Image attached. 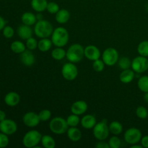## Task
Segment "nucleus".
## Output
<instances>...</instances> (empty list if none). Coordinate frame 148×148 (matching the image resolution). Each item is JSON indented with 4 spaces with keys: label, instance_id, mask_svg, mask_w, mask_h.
I'll return each mask as SVG.
<instances>
[{
    "label": "nucleus",
    "instance_id": "2eb2a0df",
    "mask_svg": "<svg viewBox=\"0 0 148 148\" xmlns=\"http://www.w3.org/2000/svg\"><path fill=\"white\" fill-rule=\"evenodd\" d=\"M32 51H33L27 49V50H25L20 54V62L25 66H31L36 62V56H35V54Z\"/></svg>",
    "mask_w": 148,
    "mask_h": 148
},
{
    "label": "nucleus",
    "instance_id": "c03bdc74",
    "mask_svg": "<svg viewBox=\"0 0 148 148\" xmlns=\"http://www.w3.org/2000/svg\"><path fill=\"white\" fill-rule=\"evenodd\" d=\"M6 119V114L4 111L0 110V121H3Z\"/></svg>",
    "mask_w": 148,
    "mask_h": 148
},
{
    "label": "nucleus",
    "instance_id": "e433bc0d",
    "mask_svg": "<svg viewBox=\"0 0 148 148\" xmlns=\"http://www.w3.org/2000/svg\"><path fill=\"white\" fill-rule=\"evenodd\" d=\"M108 145L111 148H119L121 145V140L117 135H114L109 139Z\"/></svg>",
    "mask_w": 148,
    "mask_h": 148
},
{
    "label": "nucleus",
    "instance_id": "ddd939ff",
    "mask_svg": "<svg viewBox=\"0 0 148 148\" xmlns=\"http://www.w3.org/2000/svg\"><path fill=\"white\" fill-rule=\"evenodd\" d=\"M88 103H86V101L79 100V101H75V102H74L72 104L70 108V111L71 112H72V114L80 116L85 114L86 111H88Z\"/></svg>",
    "mask_w": 148,
    "mask_h": 148
},
{
    "label": "nucleus",
    "instance_id": "dca6fc26",
    "mask_svg": "<svg viewBox=\"0 0 148 148\" xmlns=\"http://www.w3.org/2000/svg\"><path fill=\"white\" fill-rule=\"evenodd\" d=\"M17 35L20 38L26 40L30 37H33V30L30 26L23 24L17 28Z\"/></svg>",
    "mask_w": 148,
    "mask_h": 148
},
{
    "label": "nucleus",
    "instance_id": "412c9836",
    "mask_svg": "<svg viewBox=\"0 0 148 148\" xmlns=\"http://www.w3.org/2000/svg\"><path fill=\"white\" fill-rule=\"evenodd\" d=\"M67 137L72 142H78L82 138V132L77 127H71L66 131Z\"/></svg>",
    "mask_w": 148,
    "mask_h": 148
},
{
    "label": "nucleus",
    "instance_id": "79ce46f5",
    "mask_svg": "<svg viewBox=\"0 0 148 148\" xmlns=\"http://www.w3.org/2000/svg\"><path fill=\"white\" fill-rule=\"evenodd\" d=\"M140 143L143 147L148 148V135H145L142 137Z\"/></svg>",
    "mask_w": 148,
    "mask_h": 148
},
{
    "label": "nucleus",
    "instance_id": "39448f33",
    "mask_svg": "<svg viewBox=\"0 0 148 148\" xmlns=\"http://www.w3.org/2000/svg\"><path fill=\"white\" fill-rule=\"evenodd\" d=\"M42 134L37 130H30L23 138V145L27 148H36L41 141Z\"/></svg>",
    "mask_w": 148,
    "mask_h": 148
},
{
    "label": "nucleus",
    "instance_id": "a211bd4d",
    "mask_svg": "<svg viewBox=\"0 0 148 148\" xmlns=\"http://www.w3.org/2000/svg\"><path fill=\"white\" fill-rule=\"evenodd\" d=\"M20 101V96L17 92H10L4 97V103L8 106L14 107L18 105Z\"/></svg>",
    "mask_w": 148,
    "mask_h": 148
},
{
    "label": "nucleus",
    "instance_id": "f8f14e48",
    "mask_svg": "<svg viewBox=\"0 0 148 148\" xmlns=\"http://www.w3.org/2000/svg\"><path fill=\"white\" fill-rule=\"evenodd\" d=\"M23 121L26 127L33 128L38 125L40 120L38 114L33 111H29L24 114L23 117Z\"/></svg>",
    "mask_w": 148,
    "mask_h": 148
},
{
    "label": "nucleus",
    "instance_id": "20e7f679",
    "mask_svg": "<svg viewBox=\"0 0 148 148\" xmlns=\"http://www.w3.org/2000/svg\"><path fill=\"white\" fill-rule=\"evenodd\" d=\"M66 120L61 116L51 119L49 122V129L55 134H62L66 133L69 129Z\"/></svg>",
    "mask_w": 148,
    "mask_h": 148
},
{
    "label": "nucleus",
    "instance_id": "ea45409f",
    "mask_svg": "<svg viewBox=\"0 0 148 148\" xmlns=\"http://www.w3.org/2000/svg\"><path fill=\"white\" fill-rule=\"evenodd\" d=\"M10 140L8 135L3 132H0V148L6 147L9 145Z\"/></svg>",
    "mask_w": 148,
    "mask_h": 148
},
{
    "label": "nucleus",
    "instance_id": "f03ea898",
    "mask_svg": "<svg viewBox=\"0 0 148 148\" xmlns=\"http://www.w3.org/2000/svg\"><path fill=\"white\" fill-rule=\"evenodd\" d=\"M69 34L65 27H58L53 30L51 35V41L56 47H64L69 42Z\"/></svg>",
    "mask_w": 148,
    "mask_h": 148
},
{
    "label": "nucleus",
    "instance_id": "0eeeda50",
    "mask_svg": "<svg viewBox=\"0 0 148 148\" xmlns=\"http://www.w3.org/2000/svg\"><path fill=\"white\" fill-rule=\"evenodd\" d=\"M101 57L106 65L112 66L118 62L119 59V54L118 51L115 48L109 47L103 51Z\"/></svg>",
    "mask_w": 148,
    "mask_h": 148
},
{
    "label": "nucleus",
    "instance_id": "1a4fd4ad",
    "mask_svg": "<svg viewBox=\"0 0 148 148\" xmlns=\"http://www.w3.org/2000/svg\"><path fill=\"white\" fill-rule=\"evenodd\" d=\"M143 137L141 131L136 127H132L128 129L124 132V138L127 144L132 145L134 144H138Z\"/></svg>",
    "mask_w": 148,
    "mask_h": 148
},
{
    "label": "nucleus",
    "instance_id": "aec40b11",
    "mask_svg": "<svg viewBox=\"0 0 148 148\" xmlns=\"http://www.w3.org/2000/svg\"><path fill=\"white\" fill-rule=\"evenodd\" d=\"M70 19V12L66 9H60L55 14V20L59 24H66Z\"/></svg>",
    "mask_w": 148,
    "mask_h": 148
},
{
    "label": "nucleus",
    "instance_id": "6ab92c4d",
    "mask_svg": "<svg viewBox=\"0 0 148 148\" xmlns=\"http://www.w3.org/2000/svg\"><path fill=\"white\" fill-rule=\"evenodd\" d=\"M135 77V72L132 68L122 70L119 75V79L122 83L128 84L132 82Z\"/></svg>",
    "mask_w": 148,
    "mask_h": 148
},
{
    "label": "nucleus",
    "instance_id": "473e14b6",
    "mask_svg": "<svg viewBox=\"0 0 148 148\" xmlns=\"http://www.w3.org/2000/svg\"><path fill=\"white\" fill-rule=\"evenodd\" d=\"M136 116L140 119H145L148 118V110L145 107L140 106L136 108Z\"/></svg>",
    "mask_w": 148,
    "mask_h": 148
},
{
    "label": "nucleus",
    "instance_id": "6e6552de",
    "mask_svg": "<svg viewBox=\"0 0 148 148\" xmlns=\"http://www.w3.org/2000/svg\"><path fill=\"white\" fill-rule=\"evenodd\" d=\"M62 75L66 80H75L78 76V69L75 64L70 62L65 63L62 67Z\"/></svg>",
    "mask_w": 148,
    "mask_h": 148
},
{
    "label": "nucleus",
    "instance_id": "f704fd0d",
    "mask_svg": "<svg viewBox=\"0 0 148 148\" xmlns=\"http://www.w3.org/2000/svg\"><path fill=\"white\" fill-rule=\"evenodd\" d=\"M105 63L103 62V59H98L96 60L93 61L92 62V68L94 70L97 72H101L105 68Z\"/></svg>",
    "mask_w": 148,
    "mask_h": 148
},
{
    "label": "nucleus",
    "instance_id": "9d476101",
    "mask_svg": "<svg viewBox=\"0 0 148 148\" xmlns=\"http://www.w3.org/2000/svg\"><path fill=\"white\" fill-rule=\"evenodd\" d=\"M132 69L135 73L141 74L148 70V59L143 56H136L132 61Z\"/></svg>",
    "mask_w": 148,
    "mask_h": 148
},
{
    "label": "nucleus",
    "instance_id": "7c9ffc66",
    "mask_svg": "<svg viewBox=\"0 0 148 148\" xmlns=\"http://www.w3.org/2000/svg\"><path fill=\"white\" fill-rule=\"evenodd\" d=\"M137 52L140 56L148 57V40H143L139 43Z\"/></svg>",
    "mask_w": 148,
    "mask_h": 148
},
{
    "label": "nucleus",
    "instance_id": "bb28decb",
    "mask_svg": "<svg viewBox=\"0 0 148 148\" xmlns=\"http://www.w3.org/2000/svg\"><path fill=\"white\" fill-rule=\"evenodd\" d=\"M10 49H11V50L14 53L20 54L23 51H25L27 48H26L25 44L23 43L22 41H20V40H15V41H13L12 43L11 46H10Z\"/></svg>",
    "mask_w": 148,
    "mask_h": 148
},
{
    "label": "nucleus",
    "instance_id": "c9c22d12",
    "mask_svg": "<svg viewBox=\"0 0 148 148\" xmlns=\"http://www.w3.org/2000/svg\"><path fill=\"white\" fill-rule=\"evenodd\" d=\"M38 42L36 38L33 37H30V38L26 40L25 46L27 49H29L30 51H34L36 49H38Z\"/></svg>",
    "mask_w": 148,
    "mask_h": 148
},
{
    "label": "nucleus",
    "instance_id": "a878e982",
    "mask_svg": "<svg viewBox=\"0 0 148 148\" xmlns=\"http://www.w3.org/2000/svg\"><path fill=\"white\" fill-rule=\"evenodd\" d=\"M40 143L42 146L45 148H54L56 147V141L49 134H45L42 136Z\"/></svg>",
    "mask_w": 148,
    "mask_h": 148
},
{
    "label": "nucleus",
    "instance_id": "2f4dec72",
    "mask_svg": "<svg viewBox=\"0 0 148 148\" xmlns=\"http://www.w3.org/2000/svg\"><path fill=\"white\" fill-rule=\"evenodd\" d=\"M66 122H67L68 126L69 127H77L80 123V119L79 116L76 115V114H72L71 115L68 116L67 118L66 119Z\"/></svg>",
    "mask_w": 148,
    "mask_h": 148
},
{
    "label": "nucleus",
    "instance_id": "393cba45",
    "mask_svg": "<svg viewBox=\"0 0 148 148\" xmlns=\"http://www.w3.org/2000/svg\"><path fill=\"white\" fill-rule=\"evenodd\" d=\"M108 127H109L110 132L114 134V135H119L123 132V125L119 121H111L109 125H108Z\"/></svg>",
    "mask_w": 148,
    "mask_h": 148
},
{
    "label": "nucleus",
    "instance_id": "7ed1b4c3",
    "mask_svg": "<svg viewBox=\"0 0 148 148\" xmlns=\"http://www.w3.org/2000/svg\"><path fill=\"white\" fill-rule=\"evenodd\" d=\"M85 57V48L79 43H73L66 50V58L69 62L78 63Z\"/></svg>",
    "mask_w": 148,
    "mask_h": 148
},
{
    "label": "nucleus",
    "instance_id": "72a5a7b5",
    "mask_svg": "<svg viewBox=\"0 0 148 148\" xmlns=\"http://www.w3.org/2000/svg\"><path fill=\"white\" fill-rule=\"evenodd\" d=\"M38 116L40 121H49L51 118L52 113L50 110L43 109L38 113Z\"/></svg>",
    "mask_w": 148,
    "mask_h": 148
},
{
    "label": "nucleus",
    "instance_id": "4468645a",
    "mask_svg": "<svg viewBox=\"0 0 148 148\" xmlns=\"http://www.w3.org/2000/svg\"><path fill=\"white\" fill-rule=\"evenodd\" d=\"M100 49L94 45H88L85 48V57L90 61H95L101 58Z\"/></svg>",
    "mask_w": 148,
    "mask_h": 148
},
{
    "label": "nucleus",
    "instance_id": "37998d69",
    "mask_svg": "<svg viewBox=\"0 0 148 148\" xmlns=\"http://www.w3.org/2000/svg\"><path fill=\"white\" fill-rule=\"evenodd\" d=\"M6 26V21L1 16H0V30H3L4 27Z\"/></svg>",
    "mask_w": 148,
    "mask_h": 148
},
{
    "label": "nucleus",
    "instance_id": "423d86ee",
    "mask_svg": "<svg viewBox=\"0 0 148 148\" xmlns=\"http://www.w3.org/2000/svg\"><path fill=\"white\" fill-rule=\"evenodd\" d=\"M92 130L94 137L98 141L106 140L109 136L110 130L106 119H103L100 122H97Z\"/></svg>",
    "mask_w": 148,
    "mask_h": 148
},
{
    "label": "nucleus",
    "instance_id": "a19ab883",
    "mask_svg": "<svg viewBox=\"0 0 148 148\" xmlns=\"http://www.w3.org/2000/svg\"><path fill=\"white\" fill-rule=\"evenodd\" d=\"M95 147L96 148H109L110 146L108 143H106L104 140H100L98 143H96Z\"/></svg>",
    "mask_w": 148,
    "mask_h": 148
},
{
    "label": "nucleus",
    "instance_id": "58836bf2",
    "mask_svg": "<svg viewBox=\"0 0 148 148\" xmlns=\"http://www.w3.org/2000/svg\"><path fill=\"white\" fill-rule=\"evenodd\" d=\"M3 36L6 38H11L14 36V30L11 26L6 25L5 27L3 28L2 30Z\"/></svg>",
    "mask_w": 148,
    "mask_h": 148
},
{
    "label": "nucleus",
    "instance_id": "f3484780",
    "mask_svg": "<svg viewBox=\"0 0 148 148\" xmlns=\"http://www.w3.org/2000/svg\"><path fill=\"white\" fill-rule=\"evenodd\" d=\"M80 124L84 129L91 130L93 129L95 124H97L96 118L91 114H86L81 119Z\"/></svg>",
    "mask_w": 148,
    "mask_h": 148
},
{
    "label": "nucleus",
    "instance_id": "cd10ccee",
    "mask_svg": "<svg viewBox=\"0 0 148 148\" xmlns=\"http://www.w3.org/2000/svg\"><path fill=\"white\" fill-rule=\"evenodd\" d=\"M66 51L63 47H56L51 51V56L53 59L57 61L62 60L66 57Z\"/></svg>",
    "mask_w": 148,
    "mask_h": 148
},
{
    "label": "nucleus",
    "instance_id": "c85d7f7f",
    "mask_svg": "<svg viewBox=\"0 0 148 148\" xmlns=\"http://www.w3.org/2000/svg\"><path fill=\"white\" fill-rule=\"evenodd\" d=\"M137 86L140 90L144 93L148 92V75L140 77L137 82Z\"/></svg>",
    "mask_w": 148,
    "mask_h": 148
},
{
    "label": "nucleus",
    "instance_id": "9b49d317",
    "mask_svg": "<svg viewBox=\"0 0 148 148\" xmlns=\"http://www.w3.org/2000/svg\"><path fill=\"white\" fill-rule=\"evenodd\" d=\"M0 131L7 135H12L17 131V124L12 119H5L0 121Z\"/></svg>",
    "mask_w": 148,
    "mask_h": 148
},
{
    "label": "nucleus",
    "instance_id": "5701e85b",
    "mask_svg": "<svg viewBox=\"0 0 148 148\" xmlns=\"http://www.w3.org/2000/svg\"><path fill=\"white\" fill-rule=\"evenodd\" d=\"M21 20L23 24L27 25L29 26L34 25L36 22L38 21L36 14L30 12H26L23 13L21 16Z\"/></svg>",
    "mask_w": 148,
    "mask_h": 148
},
{
    "label": "nucleus",
    "instance_id": "49530a36",
    "mask_svg": "<svg viewBox=\"0 0 148 148\" xmlns=\"http://www.w3.org/2000/svg\"><path fill=\"white\" fill-rule=\"evenodd\" d=\"M144 100L146 102L148 103V92H145L144 95Z\"/></svg>",
    "mask_w": 148,
    "mask_h": 148
},
{
    "label": "nucleus",
    "instance_id": "4c0bfd02",
    "mask_svg": "<svg viewBox=\"0 0 148 148\" xmlns=\"http://www.w3.org/2000/svg\"><path fill=\"white\" fill-rule=\"evenodd\" d=\"M59 10H60V8H59V6L57 3L54 2V1H50V2L48 3L46 10L50 14H56Z\"/></svg>",
    "mask_w": 148,
    "mask_h": 148
},
{
    "label": "nucleus",
    "instance_id": "c756f323",
    "mask_svg": "<svg viewBox=\"0 0 148 148\" xmlns=\"http://www.w3.org/2000/svg\"><path fill=\"white\" fill-rule=\"evenodd\" d=\"M117 64H118L119 67L121 69H122V70L130 69L132 66L131 59L128 57H126V56H123V57L120 58Z\"/></svg>",
    "mask_w": 148,
    "mask_h": 148
},
{
    "label": "nucleus",
    "instance_id": "b1692460",
    "mask_svg": "<svg viewBox=\"0 0 148 148\" xmlns=\"http://www.w3.org/2000/svg\"><path fill=\"white\" fill-rule=\"evenodd\" d=\"M52 45L53 43L51 39H49V38H40V40L38 42V49L41 52H47L51 49Z\"/></svg>",
    "mask_w": 148,
    "mask_h": 148
},
{
    "label": "nucleus",
    "instance_id": "f257e3e1",
    "mask_svg": "<svg viewBox=\"0 0 148 148\" xmlns=\"http://www.w3.org/2000/svg\"><path fill=\"white\" fill-rule=\"evenodd\" d=\"M51 23L46 20H40L34 25V33L39 38H46L51 36L53 31Z\"/></svg>",
    "mask_w": 148,
    "mask_h": 148
},
{
    "label": "nucleus",
    "instance_id": "a18cd8bd",
    "mask_svg": "<svg viewBox=\"0 0 148 148\" xmlns=\"http://www.w3.org/2000/svg\"><path fill=\"white\" fill-rule=\"evenodd\" d=\"M131 148H143V145H139L137 144H134V145H131Z\"/></svg>",
    "mask_w": 148,
    "mask_h": 148
},
{
    "label": "nucleus",
    "instance_id": "4be33fe9",
    "mask_svg": "<svg viewBox=\"0 0 148 148\" xmlns=\"http://www.w3.org/2000/svg\"><path fill=\"white\" fill-rule=\"evenodd\" d=\"M48 3L47 0H31L30 5L34 11L40 13L46 10Z\"/></svg>",
    "mask_w": 148,
    "mask_h": 148
}]
</instances>
